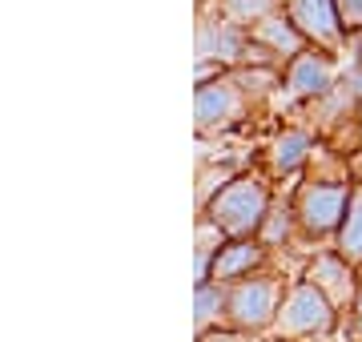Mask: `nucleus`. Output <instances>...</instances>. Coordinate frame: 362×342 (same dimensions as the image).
I'll list each match as a JSON object with an SVG mask.
<instances>
[{
	"mask_svg": "<svg viewBox=\"0 0 362 342\" xmlns=\"http://www.w3.org/2000/svg\"><path fill=\"white\" fill-rule=\"evenodd\" d=\"M302 278H306V282H314V286L322 290L326 298H330V306H334V310H350V306H354V298H358V290H362L358 266H350L338 250L314 254Z\"/></svg>",
	"mask_w": 362,
	"mask_h": 342,
	"instance_id": "nucleus-7",
	"label": "nucleus"
},
{
	"mask_svg": "<svg viewBox=\"0 0 362 342\" xmlns=\"http://www.w3.org/2000/svg\"><path fill=\"white\" fill-rule=\"evenodd\" d=\"M294 234H298L294 201H290V206H278V201H274L270 213H266V222H262V230H258V242L274 250V246H286Z\"/></svg>",
	"mask_w": 362,
	"mask_h": 342,
	"instance_id": "nucleus-14",
	"label": "nucleus"
},
{
	"mask_svg": "<svg viewBox=\"0 0 362 342\" xmlns=\"http://www.w3.org/2000/svg\"><path fill=\"white\" fill-rule=\"evenodd\" d=\"M358 141H362V105H358Z\"/></svg>",
	"mask_w": 362,
	"mask_h": 342,
	"instance_id": "nucleus-20",
	"label": "nucleus"
},
{
	"mask_svg": "<svg viewBox=\"0 0 362 342\" xmlns=\"http://www.w3.org/2000/svg\"><path fill=\"white\" fill-rule=\"evenodd\" d=\"M314 149H318V141L310 137V129H298V125H290V129H282L270 141V149H266V170H270V177H290V173H302L306 165H310Z\"/></svg>",
	"mask_w": 362,
	"mask_h": 342,
	"instance_id": "nucleus-10",
	"label": "nucleus"
},
{
	"mask_svg": "<svg viewBox=\"0 0 362 342\" xmlns=\"http://www.w3.org/2000/svg\"><path fill=\"white\" fill-rule=\"evenodd\" d=\"M270 258V246H262L258 237H226L221 250L214 254L209 262V278L206 282H221V286H233L242 278L258 274L262 266Z\"/></svg>",
	"mask_w": 362,
	"mask_h": 342,
	"instance_id": "nucleus-8",
	"label": "nucleus"
},
{
	"mask_svg": "<svg viewBox=\"0 0 362 342\" xmlns=\"http://www.w3.org/2000/svg\"><path fill=\"white\" fill-rule=\"evenodd\" d=\"M270 206H274L270 185L262 182V177H254V173H238V177H230L209 198L202 218H209L226 237H258Z\"/></svg>",
	"mask_w": 362,
	"mask_h": 342,
	"instance_id": "nucleus-1",
	"label": "nucleus"
},
{
	"mask_svg": "<svg viewBox=\"0 0 362 342\" xmlns=\"http://www.w3.org/2000/svg\"><path fill=\"white\" fill-rule=\"evenodd\" d=\"M230 310V286L221 282H197V334H209L214 326H221V318Z\"/></svg>",
	"mask_w": 362,
	"mask_h": 342,
	"instance_id": "nucleus-13",
	"label": "nucleus"
},
{
	"mask_svg": "<svg viewBox=\"0 0 362 342\" xmlns=\"http://www.w3.org/2000/svg\"><path fill=\"white\" fill-rule=\"evenodd\" d=\"M250 45V25L221 16V20H206L197 28V61H218V65L233 69L242 65V53Z\"/></svg>",
	"mask_w": 362,
	"mask_h": 342,
	"instance_id": "nucleus-9",
	"label": "nucleus"
},
{
	"mask_svg": "<svg viewBox=\"0 0 362 342\" xmlns=\"http://www.w3.org/2000/svg\"><path fill=\"white\" fill-rule=\"evenodd\" d=\"M278 306H282V282L270 274H250L242 282L230 286V310H226V322L233 330H246V334H262V330L274 326L278 318Z\"/></svg>",
	"mask_w": 362,
	"mask_h": 342,
	"instance_id": "nucleus-4",
	"label": "nucleus"
},
{
	"mask_svg": "<svg viewBox=\"0 0 362 342\" xmlns=\"http://www.w3.org/2000/svg\"><path fill=\"white\" fill-rule=\"evenodd\" d=\"M334 250L346 258L350 266H362V185L354 182V194H350L346 218L334 234Z\"/></svg>",
	"mask_w": 362,
	"mask_h": 342,
	"instance_id": "nucleus-12",
	"label": "nucleus"
},
{
	"mask_svg": "<svg viewBox=\"0 0 362 342\" xmlns=\"http://www.w3.org/2000/svg\"><path fill=\"white\" fill-rule=\"evenodd\" d=\"M338 322V310L330 306L322 290L314 282H294V290L282 298L278 306V318H274V334L286 342H318L326 338Z\"/></svg>",
	"mask_w": 362,
	"mask_h": 342,
	"instance_id": "nucleus-2",
	"label": "nucleus"
},
{
	"mask_svg": "<svg viewBox=\"0 0 362 342\" xmlns=\"http://www.w3.org/2000/svg\"><path fill=\"white\" fill-rule=\"evenodd\" d=\"M221 4H226V16L242 20V25H258L262 16L282 8V0H221Z\"/></svg>",
	"mask_w": 362,
	"mask_h": 342,
	"instance_id": "nucleus-15",
	"label": "nucleus"
},
{
	"mask_svg": "<svg viewBox=\"0 0 362 342\" xmlns=\"http://www.w3.org/2000/svg\"><path fill=\"white\" fill-rule=\"evenodd\" d=\"M358 278H362V266H358Z\"/></svg>",
	"mask_w": 362,
	"mask_h": 342,
	"instance_id": "nucleus-21",
	"label": "nucleus"
},
{
	"mask_svg": "<svg viewBox=\"0 0 362 342\" xmlns=\"http://www.w3.org/2000/svg\"><path fill=\"white\" fill-rule=\"evenodd\" d=\"M338 85L334 53L306 45L298 57H290L282 69V101L286 105H310Z\"/></svg>",
	"mask_w": 362,
	"mask_h": 342,
	"instance_id": "nucleus-5",
	"label": "nucleus"
},
{
	"mask_svg": "<svg viewBox=\"0 0 362 342\" xmlns=\"http://www.w3.org/2000/svg\"><path fill=\"white\" fill-rule=\"evenodd\" d=\"M350 194H354V182H318V177H306L294 194V218L298 230L306 237H330L338 234V225L346 218Z\"/></svg>",
	"mask_w": 362,
	"mask_h": 342,
	"instance_id": "nucleus-3",
	"label": "nucleus"
},
{
	"mask_svg": "<svg viewBox=\"0 0 362 342\" xmlns=\"http://www.w3.org/2000/svg\"><path fill=\"white\" fill-rule=\"evenodd\" d=\"M197 342H254L246 330H209V334H197Z\"/></svg>",
	"mask_w": 362,
	"mask_h": 342,
	"instance_id": "nucleus-17",
	"label": "nucleus"
},
{
	"mask_svg": "<svg viewBox=\"0 0 362 342\" xmlns=\"http://www.w3.org/2000/svg\"><path fill=\"white\" fill-rule=\"evenodd\" d=\"M338 8V20H342V28L350 33H362V0H334Z\"/></svg>",
	"mask_w": 362,
	"mask_h": 342,
	"instance_id": "nucleus-16",
	"label": "nucleus"
},
{
	"mask_svg": "<svg viewBox=\"0 0 362 342\" xmlns=\"http://www.w3.org/2000/svg\"><path fill=\"white\" fill-rule=\"evenodd\" d=\"M350 330H354V338L362 342V290H358V298H354V306H350Z\"/></svg>",
	"mask_w": 362,
	"mask_h": 342,
	"instance_id": "nucleus-18",
	"label": "nucleus"
},
{
	"mask_svg": "<svg viewBox=\"0 0 362 342\" xmlns=\"http://www.w3.org/2000/svg\"><path fill=\"white\" fill-rule=\"evenodd\" d=\"M346 53L354 57V69H362V33H350L346 37Z\"/></svg>",
	"mask_w": 362,
	"mask_h": 342,
	"instance_id": "nucleus-19",
	"label": "nucleus"
},
{
	"mask_svg": "<svg viewBox=\"0 0 362 342\" xmlns=\"http://www.w3.org/2000/svg\"><path fill=\"white\" fill-rule=\"evenodd\" d=\"M282 13L294 20V28L306 37V45L326 49L334 57L346 49V28L338 20L334 0H282Z\"/></svg>",
	"mask_w": 362,
	"mask_h": 342,
	"instance_id": "nucleus-6",
	"label": "nucleus"
},
{
	"mask_svg": "<svg viewBox=\"0 0 362 342\" xmlns=\"http://www.w3.org/2000/svg\"><path fill=\"white\" fill-rule=\"evenodd\" d=\"M250 37L262 40V45H266V49H270L282 65L290 61V57H298L302 49H306V37L298 33L294 20H290L282 8H278V13H270V16H262L258 25H250Z\"/></svg>",
	"mask_w": 362,
	"mask_h": 342,
	"instance_id": "nucleus-11",
	"label": "nucleus"
}]
</instances>
